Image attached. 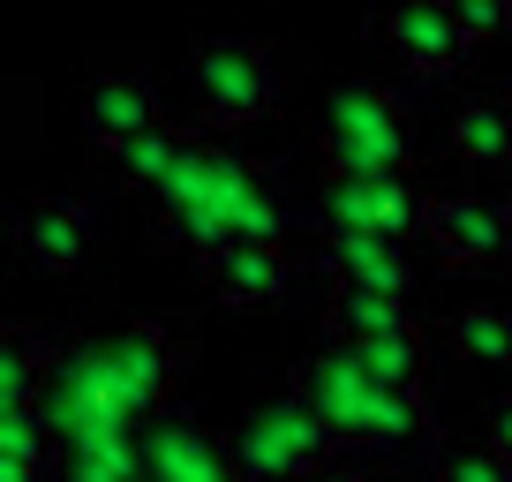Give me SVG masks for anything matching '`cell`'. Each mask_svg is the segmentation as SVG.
I'll list each match as a JSON object with an SVG mask.
<instances>
[{"mask_svg":"<svg viewBox=\"0 0 512 482\" xmlns=\"http://www.w3.org/2000/svg\"><path fill=\"white\" fill-rule=\"evenodd\" d=\"M287 392H302L324 422L339 430V445H369V452H407L430 437V400H407V392H384L377 377L362 370L354 347H324L309 362H294Z\"/></svg>","mask_w":512,"mask_h":482,"instance_id":"obj_1","label":"cell"},{"mask_svg":"<svg viewBox=\"0 0 512 482\" xmlns=\"http://www.w3.org/2000/svg\"><path fill=\"white\" fill-rule=\"evenodd\" d=\"M256 166L249 159H226V151H204L189 144V159L174 166V181L159 189V211L174 234H189L196 249H226V241L241 234H279V211L264 204V189H256Z\"/></svg>","mask_w":512,"mask_h":482,"instance_id":"obj_2","label":"cell"},{"mask_svg":"<svg viewBox=\"0 0 512 482\" xmlns=\"http://www.w3.org/2000/svg\"><path fill=\"white\" fill-rule=\"evenodd\" d=\"M317 159L324 174H407L415 166V113L392 83L354 76L332 91L317 129Z\"/></svg>","mask_w":512,"mask_h":482,"instance_id":"obj_3","label":"cell"},{"mask_svg":"<svg viewBox=\"0 0 512 482\" xmlns=\"http://www.w3.org/2000/svg\"><path fill=\"white\" fill-rule=\"evenodd\" d=\"M234 467L249 482H317L324 467H339V430L302 400V392H279L272 407H249L234 430Z\"/></svg>","mask_w":512,"mask_h":482,"instance_id":"obj_4","label":"cell"},{"mask_svg":"<svg viewBox=\"0 0 512 482\" xmlns=\"http://www.w3.org/2000/svg\"><path fill=\"white\" fill-rule=\"evenodd\" d=\"M196 61V106L219 121V129H241V121H264V113L287 98V68L264 38H204L189 53Z\"/></svg>","mask_w":512,"mask_h":482,"instance_id":"obj_5","label":"cell"},{"mask_svg":"<svg viewBox=\"0 0 512 482\" xmlns=\"http://www.w3.org/2000/svg\"><path fill=\"white\" fill-rule=\"evenodd\" d=\"M422 241L445 272H497L512 257V196L505 189H430Z\"/></svg>","mask_w":512,"mask_h":482,"instance_id":"obj_6","label":"cell"},{"mask_svg":"<svg viewBox=\"0 0 512 482\" xmlns=\"http://www.w3.org/2000/svg\"><path fill=\"white\" fill-rule=\"evenodd\" d=\"M430 219V189L407 174H324V234H392L422 241Z\"/></svg>","mask_w":512,"mask_h":482,"instance_id":"obj_7","label":"cell"},{"mask_svg":"<svg viewBox=\"0 0 512 482\" xmlns=\"http://www.w3.org/2000/svg\"><path fill=\"white\" fill-rule=\"evenodd\" d=\"M377 53L407 76H460L475 38L460 31L445 0H400V8H384L377 16Z\"/></svg>","mask_w":512,"mask_h":482,"instance_id":"obj_8","label":"cell"},{"mask_svg":"<svg viewBox=\"0 0 512 482\" xmlns=\"http://www.w3.org/2000/svg\"><path fill=\"white\" fill-rule=\"evenodd\" d=\"M159 121H166V106H159V76H151V68L113 61V68H98V76L83 83V129H91L98 159H113L121 144H136V136L159 129Z\"/></svg>","mask_w":512,"mask_h":482,"instance_id":"obj_9","label":"cell"},{"mask_svg":"<svg viewBox=\"0 0 512 482\" xmlns=\"http://www.w3.org/2000/svg\"><path fill=\"white\" fill-rule=\"evenodd\" d=\"M174 377H181V362H174V339H166V324H128V332L113 339L106 354H98V385H106V400L121 407V415L166 407Z\"/></svg>","mask_w":512,"mask_h":482,"instance_id":"obj_10","label":"cell"},{"mask_svg":"<svg viewBox=\"0 0 512 482\" xmlns=\"http://www.w3.org/2000/svg\"><path fill=\"white\" fill-rule=\"evenodd\" d=\"M16 249L31 272H83L98 249V211L83 196H38L16 211Z\"/></svg>","mask_w":512,"mask_h":482,"instance_id":"obj_11","label":"cell"},{"mask_svg":"<svg viewBox=\"0 0 512 482\" xmlns=\"http://www.w3.org/2000/svg\"><path fill=\"white\" fill-rule=\"evenodd\" d=\"M287 279H294V257H287V241H279V234H241V241H226V249L204 257V287L219 294V302H234V309L279 302Z\"/></svg>","mask_w":512,"mask_h":482,"instance_id":"obj_12","label":"cell"},{"mask_svg":"<svg viewBox=\"0 0 512 482\" xmlns=\"http://www.w3.org/2000/svg\"><path fill=\"white\" fill-rule=\"evenodd\" d=\"M324 264H332V279L377 294H407V279H415V249L392 234H324Z\"/></svg>","mask_w":512,"mask_h":482,"instance_id":"obj_13","label":"cell"},{"mask_svg":"<svg viewBox=\"0 0 512 482\" xmlns=\"http://www.w3.org/2000/svg\"><path fill=\"white\" fill-rule=\"evenodd\" d=\"M445 144L475 174H505L512 166V98H460L445 121Z\"/></svg>","mask_w":512,"mask_h":482,"instance_id":"obj_14","label":"cell"},{"mask_svg":"<svg viewBox=\"0 0 512 482\" xmlns=\"http://www.w3.org/2000/svg\"><path fill=\"white\" fill-rule=\"evenodd\" d=\"M392 324H415L407 294H377V287H347V279H332V294H324V332H332L339 347H362V339L392 332Z\"/></svg>","mask_w":512,"mask_h":482,"instance_id":"obj_15","label":"cell"},{"mask_svg":"<svg viewBox=\"0 0 512 482\" xmlns=\"http://www.w3.org/2000/svg\"><path fill=\"white\" fill-rule=\"evenodd\" d=\"M362 370L377 377L384 392H407V400H422V385H430V339H422V324H392V332L362 339Z\"/></svg>","mask_w":512,"mask_h":482,"instance_id":"obj_16","label":"cell"},{"mask_svg":"<svg viewBox=\"0 0 512 482\" xmlns=\"http://www.w3.org/2000/svg\"><path fill=\"white\" fill-rule=\"evenodd\" d=\"M46 377H53V339L31 324H8L0 332V407H38Z\"/></svg>","mask_w":512,"mask_h":482,"instance_id":"obj_17","label":"cell"},{"mask_svg":"<svg viewBox=\"0 0 512 482\" xmlns=\"http://www.w3.org/2000/svg\"><path fill=\"white\" fill-rule=\"evenodd\" d=\"M189 144H196V136L181 129V121H159V129H144L136 144H121L106 166H113L121 181H136V189H151V196H159L166 181H174V166L189 159Z\"/></svg>","mask_w":512,"mask_h":482,"instance_id":"obj_18","label":"cell"},{"mask_svg":"<svg viewBox=\"0 0 512 482\" xmlns=\"http://www.w3.org/2000/svg\"><path fill=\"white\" fill-rule=\"evenodd\" d=\"M452 347L482 370H512V309L505 302H467L452 317Z\"/></svg>","mask_w":512,"mask_h":482,"instance_id":"obj_19","label":"cell"},{"mask_svg":"<svg viewBox=\"0 0 512 482\" xmlns=\"http://www.w3.org/2000/svg\"><path fill=\"white\" fill-rule=\"evenodd\" d=\"M437 482H512V460L482 437V445H445L437 452Z\"/></svg>","mask_w":512,"mask_h":482,"instance_id":"obj_20","label":"cell"},{"mask_svg":"<svg viewBox=\"0 0 512 482\" xmlns=\"http://www.w3.org/2000/svg\"><path fill=\"white\" fill-rule=\"evenodd\" d=\"M452 16H460V31L475 38V46H490V38H512V0H445Z\"/></svg>","mask_w":512,"mask_h":482,"instance_id":"obj_21","label":"cell"},{"mask_svg":"<svg viewBox=\"0 0 512 482\" xmlns=\"http://www.w3.org/2000/svg\"><path fill=\"white\" fill-rule=\"evenodd\" d=\"M490 445L512 460V392H497V400H490Z\"/></svg>","mask_w":512,"mask_h":482,"instance_id":"obj_22","label":"cell"}]
</instances>
